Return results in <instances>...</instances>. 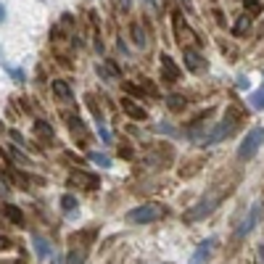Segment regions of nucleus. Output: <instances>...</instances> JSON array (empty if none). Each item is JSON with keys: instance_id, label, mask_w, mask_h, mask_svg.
<instances>
[{"instance_id": "nucleus-1", "label": "nucleus", "mask_w": 264, "mask_h": 264, "mask_svg": "<svg viewBox=\"0 0 264 264\" xmlns=\"http://www.w3.org/2000/svg\"><path fill=\"white\" fill-rule=\"evenodd\" d=\"M230 193V185H217V188H212L206 196L193 206V209H188V214H185V222H198V220H203V217H209L217 206H220V201Z\"/></svg>"}, {"instance_id": "nucleus-2", "label": "nucleus", "mask_w": 264, "mask_h": 264, "mask_svg": "<svg viewBox=\"0 0 264 264\" xmlns=\"http://www.w3.org/2000/svg\"><path fill=\"white\" fill-rule=\"evenodd\" d=\"M238 124H240V117L235 111H227L225 114V119L217 124V127L212 130V132H203L201 137H198V143L201 145H214V143H222L225 137H230L235 130H238Z\"/></svg>"}, {"instance_id": "nucleus-3", "label": "nucleus", "mask_w": 264, "mask_h": 264, "mask_svg": "<svg viewBox=\"0 0 264 264\" xmlns=\"http://www.w3.org/2000/svg\"><path fill=\"white\" fill-rule=\"evenodd\" d=\"M167 217V206L162 203H143V206H135L132 212H127V222L130 225H151L159 222Z\"/></svg>"}, {"instance_id": "nucleus-4", "label": "nucleus", "mask_w": 264, "mask_h": 264, "mask_svg": "<svg viewBox=\"0 0 264 264\" xmlns=\"http://www.w3.org/2000/svg\"><path fill=\"white\" fill-rule=\"evenodd\" d=\"M261 143H264V127L248 130V135L243 137V143L238 145V159H240V162H248V159H254L256 151L261 148Z\"/></svg>"}, {"instance_id": "nucleus-5", "label": "nucleus", "mask_w": 264, "mask_h": 264, "mask_svg": "<svg viewBox=\"0 0 264 264\" xmlns=\"http://www.w3.org/2000/svg\"><path fill=\"white\" fill-rule=\"evenodd\" d=\"M261 214H264V206H261V203H254V206H251V212L246 214V220L238 225V230H235V238H246V235H248V233H251V230H254V227H256V222L261 220Z\"/></svg>"}, {"instance_id": "nucleus-6", "label": "nucleus", "mask_w": 264, "mask_h": 264, "mask_svg": "<svg viewBox=\"0 0 264 264\" xmlns=\"http://www.w3.org/2000/svg\"><path fill=\"white\" fill-rule=\"evenodd\" d=\"M162 74H164L167 82H177L180 79V69L172 61V56H167V53H162Z\"/></svg>"}, {"instance_id": "nucleus-7", "label": "nucleus", "mask_w": 264, "mask_h": 264, "mask_svg": "<svg viewBox=\"0 0 264 264\" xmlns=\"http://www.w3.org/2000/svg\"><path fill=\"white\" fill-rule=\"evenodd\" d=\"M203 66H206V61L201 59V53L193 50V48H185V69H190V72H201Z\"/></svg>"}, {"instance_id": "nucleus-8", "label": "nucleus", "mask_w": 264, "mask_h": 264, "mask_svg": "<svg viewBox=\"0 0 264 264\" xmlns=\"http://www.w3.org/2000/svg\"><path fill=\"white\" fill-rule=\"evenodd\" d=\"M53 93H56V98L64 100V103H72V100H74L72 87H69V85L64 82V79H56V82H53Z\"/></svg>"}, {"instance_id": "nucleus-9", "label": "nucleus", "mask_w": 264, "mask_h": 264, "mask_svg": "<svg viewBox=\"0 0 264 264\" xmlns=\"http://www.w3.org/2000/svg\"><path fill=\"white\" fill-rule=\"evenodd\" d=\"M122 109L127 111L132 119H145V117H148V111H145L143 106H137L132 98H122Z\"/></svg>"}, {"instance_id": "nucleus-10", "label": "nucleus", "mask_w": 264, "mask_h": 264, "mask_svg": "<svg viewBox=\"0 0 264 264\" xmlns=\"http://www.w3.org/2000/svg\"><path fill=\"white\" fill-rule=\"evenodd\" d=\"M214 246H217V238H209V240H203V243L198 246V251L193 254V261H206L212 254H214Z\"/></svg>"}, {"instance_id": "nucleus-11", "label": "nucleus", "mask_w": 264, "mask_h": 264, "mask_svg": "<svg viewBox=\"0 0 264 264\" xmlns=\"http://www.w3.org/2000/svg\"><path fill=\"white\" fill-rule=\"evenodd\" d=\"M32 243H34V251H37V259H50V256H53V246H50L45 238L34 235V238H32Z\"/></svg>"}, {"instance_id": "nucleus-12", "label": "nucleus", "mask_w": 264, "mask_h": 264, "mask_svg": "<svg viewBox=\"0 0 264 264\" xmlns=\"http://www.w3.org/2000/svg\"><path fill=\"white\" fill-rule=\"evenodd\" d=\"M69 182H72V185L82 182V185H87V188H98V185H100V180H98L95 175H87V172H74V175L69 177Z\"/></svg>"}, {"instance_id": "nucleus-13", "label": "nucleus", "mask_w": 264, "mask_h": 264, "mask_svg": "<svg viewBox=\"0 0 264 264\" xmlns=\"http://www.w3.org/2000/svg\"><path fill=\"white\" fill-rule=\"evenodd\" d=\"M3 214H6V220H8V222H14V225H24V214H21L19 206L6 203V206H3Z\"/></svg>"}, {"instance_id": "nucleus-14", "label": "nucleus", "mask_w": 264, "mask_h": 264, "mask_svg": "<svg viewBox=\"0 0 264 264\" xmlns=\"http://www.w3.org/2000/svg\"><path fill=\"white\" fill-rule=\"evenodd\" d=\"M248 29H251V16H248V14H246V16H238L235 27H233V34H235V37H243Z\"/></svg>"}, {"instance_id": "nucleus-15", "label": "nucleus", "mask_w": 264, "mask_h": 264, "mask_svg": "<svg viewBox=\"0 0 264 264\" xmlns=\"http://www.w3.org/2000/svg\"><path fill=\"white\" fill-rule=\"evenodd\" d=\"M98 74L103 79H109V82H114V79H119V69L114 66V64H100L98 66Z\"/></svg>"}, {"instance_id": "nucleus-16", "label": "nucleus", "mask_w": 264, "mask_h": 264, "mask_svg": "<svg viewBox=\"0 0 264 264\" xmlns=\"http://www.w3.org/2000/svg\"><path fill=\"white\" fill-rule=\"evenodd\" d=\"M3 153L8 156V164H29V156H24L21 151H16V148H3Z\"/></svg>"}, {"instance_id": "nucleus-17", "label": "nucleus", "mask_w": 264, "mask_h": 264, "mask_svg": "<svg viewBox=\"0 0 264 264\" xmlns=\"http://www.w3.org/2000/svg\"><path fill=\"white\" fill-rule=\"evenodd\" d=\"M130 32H132V40H135V45H140V48H143V45L148 42V37H145V29H143V24H140V21H135V24L130 27Z\"/></svg>"}, {"instance_id": "nucleus-18", "label": "nucleus", "mask_w": 264, "mask_h": 264, "mask_svg": "<svg viewBox=\"0 0 264 264\" xmlns=\"http://www.w3.org/2000/svg\"><path fill=\"white\" fill-rule=\"evenodd\" d=\"M34 135H40V137H45V140H50V137H53L56 132H53V127H50L48 122L37 119V122H34Z\"/></svg>"}, {"instance_id": "nucleus-19", "label": "nucleus", "mask_w": 264, "mask_h": 264, "mask_svg": "<svg viewBox=\"0 0 264 264\" xmlns=\"http://www.w3.org/2000/svg\"><path fill=\"white\" fill-rule=\"evenodd\" d=\"M61 206H64V212H66L69 217H74V214H77V198H74V196H69V193L61 198Z\"/></svg>"}, {"instance_id": "nucleus-20", "label": "nucleus", "mask_w": 264, "mask_h": 264, "mask_svg": "<svg viewBox=\"0 0 264 264\" xmlns=\"http://www.w3.org/2000/svg\"><path fill=\"white\" fill-rule=\"evenodd\" d=\"M167 106H169L172 111H182V109L188 106V100L182 98V95H169V98H167Z\"/></svg>"}, {"instance_id": "nucleus-21", "label": "nucleus", "mask_w": 264, "mask_h": 264, "mask_svg": "<svg viewBox=\"0 0 264 264\" xmlns=\"http://www.w3.org/2000/svg\"><path fill=\"white\" fill-rule=\"evenodd\" d=\"M248 100H251V109H256V111H261V109H264V85H261V87L256 90V93H254V95H251V98H248Z\"/></svg>"}, {"instance_id": "nucleus-22", "label": "nucleus", "mask_w": 264, "mask_h": 264, "mask_svg": "<svg viewBox=\"0 0 264 264\" xmlns=\"http://www.w3.org/2000/svg\"><path fill=\"white\" fill-rule=\"evenodd\" d=\"M87 159H90V162H95V164H100L103 169H106V167H111V159L109 156H103V153H87Z\"/></svg>"}, {"instance_id": "nucleus-23", "label": "nucleus", "mask_w": 264, "mask_h": 264, "mask_svg": "<svg viewBox=\"0 0 264 264\" xmlns=\"http://www.w3.org/2000/svg\"><path fill=\"white\" fill-rule=\"evenodd\" d=\"M66 264H85V251H79V248H74V251H72V254H69Z\"/></svg>"}, {"instance_id": "nucleus-24", "label": "nucleus", "mask_w": 264, "mask_h": 264, "mask_svg": "<svg viewBox=\"0 0 264 264\" xmlns=\"http://www.w3.org/2000/svg\"><path fill=\"white\" fill-rule=\"evenodd\" d=\"M11 180L14 182H19V188H24V190H29V180L21 175V172H14V175H11Z\"/></svg>"}, {"instance_id": "nucleus-25", "label": "nucleus", "mask_w": 264, "mask_h": 264, "mask_svg": "<svg viewBox=\"0 0 264 264\" xmlns=\"http://www.w3.org/2000/svg\"><path fill=\"white\" fill-rule=\"evenodd\" d=\"M98 132H100V137H103V143H111V132L103 127V119H98Z\"/></svg>"}, {"instance_id": "nucleus-26", "label": "nucleus", "mask_w": 264, "mask_h": 264, "mask_svg": "<svg viewBox=\"0 0 264 264\" xmlns=\"http://www.w3.org/2000/svg\"><path fill=\"white\" fill-rule=\"evenodd\" d=\"M0 196H3V198H8V196H11V188H8V180H6L3 175H0Z\"/></svg>"}, {"instance_id": "nucleus-27", "label": "nucleus", "mask_w": 264, "mask_h": 264, "mask_svg": "<svg viewBox=\"0 0 264 264\" xmlns=\"http://www.w3.org/2000/svg\"><path fill=\"white\" fill-rule=\"evenodd\" d=\"M246 11H251V14H259V3H256V0H251V3H246Z\"/></svg>"}, {"instance_id": "nucleus-28", "label": "nucleus", "mask_w": 264, "mask_h": 264, "mask_svg": "<svg viewBox=\"0 0 264 264\" xmlns=\"http://www.w3.org/2000/svg\"><path fill=\"white\" fill-rule=\"evenodd\" d=\"M256 261H259V264H264V246H259V248H256Z\"/></svg>"}, {"instance_id": "nucleus-29", "label": "nucleus", "mask_w": 264, "mask_h": 264, "mask_svg": "<svg viewBox=\"0 0 264 264\" xmlns=\"http://www.w3.org/2000/svg\"><path fill=\"white\" fill-rule=\"evenodd\" d=\"M8 246H11V240H8V238H0V251L8 248Z\"/></svg>"}, {"instance_id": "nucleus-30", "label": "nucleus", "mask_w": 264, "mask_h": 264, "mask_svg": "<svg viewBox=\"0 0 264 264\" xmlns=\"http://www.w3.org/2000/svg\"><path fill=\"white\" fill-rule=\"evenodd\" d=\"M119 6H122V8H130V6H132V0H119Z\"/></svg>"}, {"instance_id": "nucleus-31", "label": "nucleus", "mask_w": 264, "mask_h": 264, "mask_svg": "<svg viewBox=\"0 0 264 264\" xmlns=\"http://www.w3.org/2000/svg\"><path fill=\"white\" fill-rule=\"evenodd\" d=\"M6 19V8H3V3H0V21Z\"/></svg>"}, {"instance_id": "nucleus-32", "label": "nucleus", "mask_w": 264, "mask_h": 264, "mask_svg": "<svg viewBox=\"0 0 264 264\" xmlns=\"http://www.w3.org/2000/svg\"><path fill=\"white\" fill-rule=\"evenodd\" d=\"M148 3H153V0H148Z\"/></svg>"}]
</instances>
